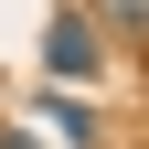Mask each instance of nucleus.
I'll use <instances>...</instances> for the list:
<instances>
[{
	"label": "nucleus",
	"instance_id": "2",
	"mask_svg": "<svg viewBox=\"0 0 149 149\" xmlns=\"http://www.w3.org/2000/svg\"><path fill=\"white\" fill-rule=\"evenodd\" d=\"M96 22H117L128 43H149V0H96Z\"/></svg>",
	"mask_w": 149,
	"mask_h": 149
},
{
	"label": "nucleus",
	"instance_id": "1",
	"mask_svg": "<svg viewBox=\"0 0 149 149\" xmlns=\"http://www.w3.org/2000/svg\"><path fill=\"white\" fill-rule=\"evenodd\" d=\"M96 64V22H53V74H85Z\"/></svg>",
	"mask_w": 149,
	"mask_h": 149
},
{
	"label": "nucleus",
	"instance_id": "3",
	"mask_svg": "<svg viewBox=\"0 0 149 149\" xmlns=\"http://www.w3.org/2000/svg\"><path fill=\"white\" fill-rule=\"evenodd\" d=\"M0 149H32V139H0Z\"/></svg>",
	"mask_w": 149,
	"mask_h": 149
}]
</instances>
